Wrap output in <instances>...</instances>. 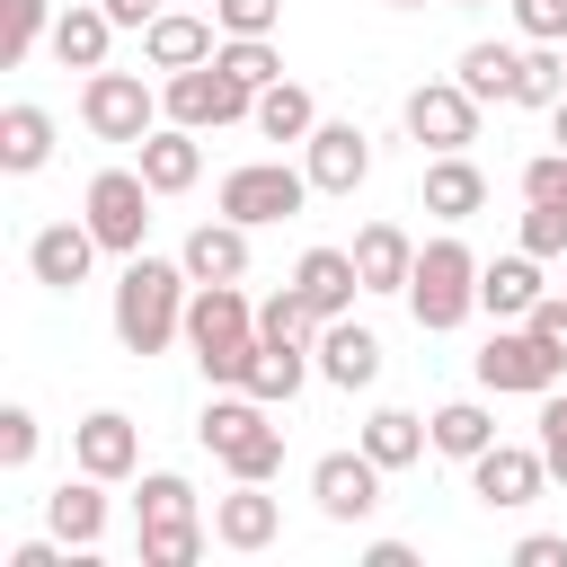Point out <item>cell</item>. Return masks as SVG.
<instances>
[{"label": "cell", "instance_id": "obj_1", "mask_svg": "<svg viewBox=\"0 0 567 567\" xmlns=\"http://www.w3.org/2000/svg\"><path fill=\"white\" fill-rule=\"evenodd\" d=\"M186 266H168V257H124V275H115V337H124V354H168V337H186Z\"/></svg>", "mask_w": 567, "mask_h": 567}, {"label": "cell", "instance_id": "obj_2", "mask_svg": "<svg viewBox=\"0 0 567 567\" xmlns=\"http://www.w3.org/2000/svg\"><path fill=\"white\" fill-rule=\"evenodd\" d=\"M186 346H195V363H204L213 390H239L248 354H257V301L239 284H195L186 292Z\"/></svg>", "mask_w": 567, "mask_h": 567}, {"label": "cell", "instance_id": "obj_3", "mask_svg": "<svg viewBox=\"0 0 567 567\" xmlns=\"http://www.w3.org/2000/svg\"><path fill=\"white\" fill-rule=\"evenodd\" d=\"M195 434H204V452H213L230 478H275V470H284V425H266V399H248V390L204 399Z\"/></svg>", "mask_w": 567, "mask_h": 567}, {"label": "cell", "instance_id": "obj_4", "mask_svg": "<svg viewBox=\"0 0 567 567\" xmlns=\"http://www.w3.org/2000/svg\"><path fill=\"white\" fill-rule=\"evenodd\" d=\"M408 310H416V328L425 337H443V328H461L470 310H478V257H470V239H425L416 248V275H408Z\"/></svg>", "mask_w": 567, "mask_h": 567}, {"label": "cell", "instance_id": "obj_5", "mask_svg": "<svg viewBox=\"0 0 567 567\" xmlns=\"http://www.w3.org/2000/svg\"><path fill=\"white\" fill-rule=\"evenodd\" d=\"M133 514H142V567H195L204 558V514H195V487L177 470H151Z\"/></svg>", "mask_w": 567, "mask_h": 567}, {"label": "cell", "instance_id": "obj_6", "mask_svg": "<svg viewBox=\"0 0 567 567\" xmlns=\"http://www.w3.org/2000/svg\"><path fill=\"white\" fill-rule=\"evenodd\" d=\"M151 177L142 168H97L89 177V195H80V221L97 230V248H115V257H142V230H151Z\"/></svg>", "mask_w": 567, "mask_h": 567}, {"label": "cell", "instance_id": "obj_7", "mask_svg": "<svg viewBox=\"0 0 567 567\" xmlns=\"http://www.w3.org/2000/svg\"><path fill=\"white\" fill-rule=\"evenodd\" d=\"M159 106H168V124H186V133H221V124H248V115H257V89H239L221 62H195V71H168Z\"/></svg>", "mask_w": 567, "mask_h": 567}, {"label": "cell", "instance_id": "obj_8", "mask_svg": "<svg viewBox=\"0 0 567 567\" xmlns=\"http://www.w3.org/2000/svg\"><path fill=\"white\" fill-rule=\"evenodd\" d=\"M80 124L97 142H142V133H159V89H142V71H89L80 80Z\"/></svg>", "mask_w": 567, "mask_h": 567}, {"label": "cell", "instance_id": "obj_9", "mask_svg": "<svg viewBox=\"0 0 567 567\" xmlns=\"http://www.w3.org/2000/svg\"><path fill=\"white\" fill-rule=\"evenodd\" d=\"M319 186H310V168H284V159H239L230 177H221V213L230 221H292L301 204H310Z\"/></svg>", "mask_w": 567, "mask_h": 567}, {"label": "cell", "instance_id": "obj_10", "mask_svg": "<svg viewBox=\"0 0 567 567\" xmlns=\"http://www.w3.org/2000/svg\"><path fill=\"white\" fill-rule=\"evenodd\" d=\"M558 354L532 337V319H514V328H496L487 346H478V390H514V399H540V390H558Z\"/></svg>", "mask_w": 567, "mask_h": 567}, {"label": "cell", "instance_id": "obj_11", "mask_svg": "<svg viewBox=\"0 0 567 567\" xmlns=\"http://www.w3.org/2000/svg\"><path fill=\"white\" fill-rule=\"evenodd\" d=\"M381 478H390V470H381V461L354 443V452H319L310 496H319V514H328V523H363V514L381 505Z\"/></svg>", "mask_w": 567, "mask_h": 567}, {"label": "cell", "instance_id": "obj_12", "mask_svg": "<svg viewBox=\"0 0 567 567\" xmlns=\"http://www.w3.org/2000/svg\"><path fill=\"white\" fill-rule=\"evenodd\" d=\"M408 133L425 151H470L478 142V97L461 80H425V89H408Z\"/></svg>", "mask_w": 567, "mask_h": 567}, {"label": "cell", "instance_id": "obj_13", "mask_svg": "<svg viewBox=\"0 0 567 567\" xmlns=\"http://www.w3.org/2000/svg\"><path fill=\"white\" fill-rule=\"evenodd\" d=\"M470 487H478V505L514 514V505H532V496L549 487V461H540V443H487V452L470 461Z\"/></svg>", "mask_w": 567, "mask_h": 567}, {"label": "cell", "instance_id": "obj_14", "mask_svg": "<svg viewBox=\"0 0 567 567\" xmlns=\"http://www.w3.org/2000/svg\"><path fill=\"white\" fill-rule=\"evenodd\" d=\"M71 461H80L89 478H133V470H142L133 416H124V408H89V416L71 425Z\"/></svg>", "mask_w": 567, "mask_h": 567}, {"label": "cell", "instance_id": "obj_15", "mask_svg": "<svg viewBox=\"0 0 567 567\" xmlns=\"http://www.w3.org/2000/svg\"><path fill=\"white\" fill-rule=\"evenodd\" d=\"M301 168H310L319 195H354V186L372 177V142H363V124H319V133L301 142Z\"/></svg>", "mask_w": 567, "mask_h": 567}, {"label": "cell", "instance_id": "obj_16", "mask_svg": "<svg viewBox=\"0 0 567 567\" xmlns=\"http://www.w3.org/2000/svg\"><path fill=\"white\" fill-rule=\"evenodd\" d=\"M89 266H97V230H89V221H44V230L27 239V275L53 284V292L89 284Z\"/></svg>", "mask_w": 567, "mask_h": 567}, {"label": "cell", "instance_id": "obj_17", "mask_svg": "<svg viewBox=\"0 0 567 567\" xmlns=\"http://www.w3.org/2000/svg\"><path fill=\"white\" fill-rule=\"evenodd\" d=\"M275 532H284V505L266 496V478H239V487L213 505V540L239 549V558H248V549H275Z\"/></svg>", "mask_w": 567, "mask_h": 567}, {"label": "cell", "instance_id": "obj_18", "mask_svg": "<svg viewBox=\"0 0 567 567\" xmlns=\"http://www.w3.org/2000/svg\"><path fill=\"white\" fill-rule=\"evenodd\" d=\"M213 27H221V18H204V9H159V18L142 27L151 71H195V62H213V53H221V44H213Z\"/></svg>", "mask_w": 567, "mask_h": 567}, {"label": "cell", "instance_id": "obj_19", "mask_svg": "<svg viewBox=\"0 0 567 567\" xmlns=\"http://www.w3.org/2000/svg\"><path fill=\"white\" fill-rule=\"evenodd\" d=\"M177 266L195 275V284H239L248 275V221H204V230H186V248H177Z\"/></svg>", "mask_w": 567, "mask_h": 567}, {"label": "cell", "instance_id": "obj_20", "mask_svg": "<svg viewBox=\"0 0 567 567\" xmlns=\"http://www.w3.org/2000/svg\"><path fill=\"white\" fill-rule=\"evenodd\" d=\"M354 275H363V292H408L416 239H408L399 221H363V230H354Z\"/></svg>", "mask_w": 567, "mask_h": 567}, {"label": "cell", "instance_id": "obj_21", "mask_svg": "<svg viewBox=\"0 0 567 567\" xmlns=\"http://www.w3.org/2000/svg\"><path fill=\"white\" fill-rule=\"evenodd\" d=\"M319 381H337V390H372V381H381V337L354 328V319H328V328H319Z\"/></svg>", "mask_w": 567, "mask_h": 567}, {"label": "cell", "instance_id": "obj_22", "mask_svg": "<svg viewBox=\"0 0 567 567\" xmlns=\"http://www.w3.org/2000/svg\"><path fill=\"white\" fill-rule=\"evenodd\" d=\"M292 284L310 292V310H319V319H346V310H354V292H363V275H354V248H301Z\"/></svg>", "mask_w": 567, "mask_h": 567}, {"label": "cell", "instance_id": "obj_23", "mask_svg": "<svg viewBox=\"0 0 567 567\" xmlns=\"http://www.w3.org/2000/svg\"><path fill=\"white\" fill-rule=\"evenodd\" d=\"M133 151H142V177H151L159 195H186V186L204 177V142H195L186 124H159V133H142Z\"/></svg>", "mask_w": 567, "mask_h": 567}, {"label": "cell", "instance_id": "obj_24", "mask_svg": "<svg viewBox=\"0 0 567 567\" xmlns=\"http://www.w3.org/2000/svg\"><path fill=\"white\" fill-rule=\"evenodd\" d=\"M478 204H487L478 159H470V151H434V168H425V213H434V221H470Z\"/></svg>", "mask_w": 567, "mask_h": 567}, {"label": "cell", "instance_id": "obj_25", "mask_svg": "<svg viewBox=\"0 0 567 567\" xmlns=\"http://www.w3.org/2000/svg\"><path fill=\"white\" fill-rule=\"evenodd\" d=\"M106 478H62L53 496H44V523H53V540H71V549H97V532H106V496H97Z\"/></svg>", "mask_w": 567, "mask_h": 567}, {"label": "cell", "instance_id": "obj_26", "mask_svg": "<svg viewBox=\"0 0 567 567\" xmlns=\"http://www.w3.org/2000/svg\"><path fill=\"white\" fill-rule=\"evenodd\" d=\"M106 35H115L106 0H80V9L53 18V62H62V71H106Z\"/></svg>", "mask_w": 567, "mask_h": 567}, {"label": "cell", "instance_id": "obj_27", "mask_svg": "<svg viewBox=\"0 0 567 567\" xmlns=\"http://www.w3.org/2000/svg\"><path fill=\"white\" fill-rule=\"evenodd\" d=\"M532 301H540V257H532V248L478 266V310H496V319H532Z\"/></svg>", "mask_w": 567, "mask_h": 567}, {"label": "cell", "instance_id": "obj_28", "mask_svg": "<svg viewBox=\"0 0 567 567\" xmlns=\"http://www.w3.org/2000/svg\"><path fill=\"white\" fill-rule=\"evenodd\" d=\"M44 159H53V115L27 106V97L0 106V168H9V177H35Z\"/></svg>", "mask_w": 567, "mask_h": 567}, {"label": "cell", "instance_id": "obj_29", "mask_svg": "<svg viewBox=\"0 0 567 567\" xmlns=\"http://www.w3.org/2000/svg\"><path fill=\"white\" fill-rule=\"evenodd\" d=\"M425 443H434V425H425V416H408V408H372V416H363V452H372L381 470L425 461Z\"/></svg>", "mask_w": 567, "mask_h": 567}, {"label": "cell", "instance_id": "obj_30", "mask_svg": "<svg viewBox=\"0 0 567 567\" xmlns=\"http://www.w3.org/2000/svg\"><path fill=\"white\" fill-rule=\"evenodd\" d=\"M266 142H310L319 133V106H310V89L301 80H275V89H257V115H248Z\"/></svg>", "mask_w": 567, "mask_h": 567}, {"label": "cell", "instance_id": "obj_31", "mask_svg": "<svg viewBox=\"0 0 567 567\" xmlns=\"http://www.w3.org/2000/svg\"><path fill=\"white\" fill-rule=\"evenodd\" d=\"M301 381H310V354H301V346L257 337V354H248V381H239V390H248V399H266V408H284Z\"/></svg>", "mask_w": 567, "mask_h": 567}, {"label": "cell", "instance_id": "obj_32", "mask_svg": "<svg viewBox=\"0 0 567 567\" xmlns=\"http://www.w3.org/2000/svg\"><path fill=\"white\" fill-rule=\"evenodd\" d=\"M425 425H434V452H443V461H478V452L496 443V416H487L478 399H452V408H434Z\"/></svg>", "mask_w": 567, "mask_h": 567}, {"label": "cell", "instance_id": "obj_33", "mask_svg": "<svg viewBox=\"0 0 567 567\" xmlns=\"http://www.w3.org/2000/svg\"><path fill=\"white\" fill-rule=\"evenodd\" d=\"M452 80H461L478 106H487V97H514V80H523V53H514V44H470Z\"/></svg>", "mask_w": 567, "mask_h": 567}, {"label": "cell", "instance_id": "obj_34", "mask_svg": "<svg viewBox=\"0 0 567 567\" xmlns=\"http://www.w3.org/2000/svg\"><path fill=\"white\" fill-rule=\"evenodd\" d=\"M319 328H328V319L310 310V292H301V284H284V292H266V301H257V337H275V346H310Z\"/></svg>", "mask_w": 567, "mask_h": 567}, {"label": "cell", "instance_id": "obj_35", "mask_svg": "<svg viewBox=\"0 0 567 567\" xmlns=\"http://www.w3.org/2000/svg\"><path fill=\"white\" fill-rule=\"evenodd\" d=\"M35 44H53V9L44 0H0V71H18Z\"/></svg>", "mask_w": 567, "mask_h": 567}, {"label": "cell", "instance_id": "obj_36", "mask_svg": "<svg viewBox=\"0 0 567 567\" xmlns=\"http://www.w3.org/2000/svg\"><path fill=\"white\" fill-rule=\"evenodd\" d=\"M558 97H567V53H558V44H532V53H523V80H514V106H540V115H549Z\"/></svg>", "mask_w": 567, "mask_h": 567}, {"label": "cell", "instance_id": "obj_37", "mask_svg": "<svg viewBox=\"0 0 567 567\" xmlns=\"http://www.w3.org/2000/svg\"><path fill=\"white\" fill-rule=\"evenodd\" d=\"M213 62H221V71L239 80V89H275V80H284V53H275L266 35H230V44L213 53Z\"/></svg>", "mask_w": 567, "mask_h": 567}, {"label": "cell", "instance_id": "obj_38", "mask_svg": "<svg viewBox=\"0 0 567 567\" xmlns=\"http://www.w3.org/2000/svg\"><path fill=\"white\" fill-rule=\"evenodd\" d=\"M523 204H558V213H567V151L523 159Z\"/></svg>", "mask_w": 567, "mask_h": 567}, {"label": "cell", "instance_id": "obj_39", "mask_svg": "<svg viewBox=\"0 0 567 567\" xmlns=\"http://www.w3.org/2000/svg\"><path fill=\"white\" fill-rule=\"evenodd\" d=\"M35 461V408H0V470Z\"/></svg>", "mask_w": 567, "mask_h": 567}, {"label": "cell", "instance_id": "obj_40", "mask_svg": "<svg viewBox=\"0 0 567 567\" xmlns=\"http://www.w3.org/2000/svg\"><path fill=\"white\" fill-rule=\"evenodd\" d=\"M523 248H532V257H567V213H558V204H532V213H523Z\"/></svg>", "mask_w": 567, "mask_h": 567}, {"label": "cell", "instance_id": "obj_41", "mask_svg": "<svg viewBox=\"0 0 567 567\" xmlns=\"http://www.w3.org/2000/svg\"><path fill=\"white\" fill-rule=\"evenodd\" d=\"M275 9H284V0H213L221 35H275Z\"/></svg>", "mask_w": 567, "mask_h": 567}, {"label": "cell", "instance_id": "obj_42", "mask_svg": "<svg viewBox=\"0 0 567 567\" xmlns=\"http://www.w3.org/2000/svg\"><path fill=\"white\" fill-rule=\"evenodd\" d=\"M540 461H549V478H567V399L558 390H540Z\"/></svg>", "mask_w": 567, "mask_h": 567}, {"label": "cell", "instance_id": "obj_43", "mask_svg": "<svg viewBox=\"0 0 567 567\" xmlns=\"http://www.w3.org/2000/svg\"><path fill=\"white\" fill-rule=\"evenodd\" d=\"M514 27L532 44H567V0H514Z\"/></svg>", "mask_w": 567, "mask_h": 567}, {"label": "cell", "instance_id": "obj_44", "mask_svg": "<svg viewBox=\"0 0 567 567\" xmlns=\"http://www.w3.org/2000/svg\"><path fill=\"white\" fill-rule=\"evenodd\" d=\"M514 567H567V532H523L514 540Z\"/></svg>", "mask_w": 567, "mask_h": 567}, {"label": "cell", "instance_id": "obj_45", "mask_svg": "<svg viewBox=\"0 0 567 567\" xmlns=\"http://www.w3.org/2000/svg\"><path fill=\"white\" fill-rule=\"evenodd\" d=\"M532 337H540V346L567 363V301H549V292H540V301H532Z\"/></svg>", "mask_w": 567, "mask_h": 567}, {"label": "cell", "instance_id": "obj_46", "mask_svg": "<svg viewBox=\"0 0 567 567\" xmlns=\"http://www.w3.org/2000/svg\"><path fill=\"white\" fill-rule=\"evenodd\" d=\"M62 549H71V540H62ZM62 549H53V540H18L9 567H62Z\"/></svg>", "mask_w": 567, "mask_h": 567}, {"label": "cell", "instance_id": "obj_47", "mask_svg": "<svg viewBox=\"0 0 567 567\" xmlns=\"http://www.w3.org/2000/svg\"><path fill=\"white\" fill-rule=\"evenodd\" d=\"M106 18H115V27H133V35H142V27H151V18H159V0H106Z\"/></svg>", "mask_w": 567, "mask_h": 567}, {"label": "cell", "instance_id": "obj_48", "mask_svg": "<svg viewBox=\"0 0 567 567\" xmlns=\"http://www.w3.org/2000/svg\"><path fill=\"white\" fill-rule=\"evenodd\" d=\"M363 567H416V549H408V540H372V549H363Z\"/></svg>", "mask_w": 567, "mask_h": 567}, {"label": "cell", "instance_id": "obj_49", "mask_svg": "<svg viewBox=\"0 0 567 567\" xmlns=\"http://www.w3.org/2000/svg\"><path fill=\"white\" fill-rule=\"evenodd\" d=\"M549 124H558V142H567V97H558V106H549Z\"/></svg>", "mask_w": 567, "mask_h": 567}, {"label": "cell", "instance_id": "obj_50", "mask_svg": "<svg viewBox=\"0 0 567 567\" xmlns=\"http://www.w3.org/2000/svg\"><path fill=\"white\" fill-rule=\"evenodd\" d=\"M390 9H425V0H390Z\"/></svg>", "mask_w": 567, "mask_h": 567}, {"label": "cell", "instance_id": "obj_51", "mask_svg": "<svg viewBox=\"0 0 567 567\" xmlns=\"http://www.w3.org/2000/svg\"><path fill=\"white\" fill-rule=\"evenodd\" d=\"M452 9H487V0H452Z\"/></svg>", "mask_w": 567, "mask_h": 567}, {"label": "cell", "instance_id": "obj_52", "mask_svg": "<svg viewBox=\"0 0 567 567\" xmlns=\"http://www.w3.org/2000/svg\"><path fill=\"white\" fill-rule=\"evenodd\" d=\"M186 9H195V0H186Z\"/></svg>", "mask_w": 567, "mask_h": 567}]
</instances>
